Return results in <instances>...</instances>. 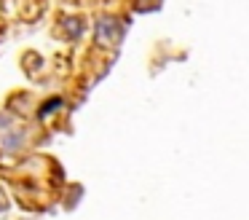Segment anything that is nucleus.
Wrapping results in <instances>:
<instances>
[{"label":"nucleus","mask_w":249,"mask_h":220,"mask_svg":"<svg viewBox=\"0 0 249 220\" xmlns=\"http://www.w3.org/2000/svg\"><path fill=\"white\" fill-rule=\"evenodd\" d=\"M6 209H8V199L3 193V188H0V212H6Z\"/></svg>","instance_id":"obj_1"}]
</instances>
